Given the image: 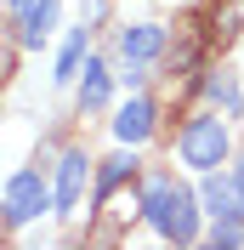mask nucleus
<instances>
[{
  "label": "nucleus",
  "instance_id": "f257e3e1",
  "mask_svg": "<svg viewBox=\"0 0 244 250\" xmlns=\"http://www.w3.org/2000/svg\"><path fill=\"white\" fill-rule=\"evenodd\" d=\"M142 216H148L153 228H159V239H170V245H193L199 239L193 193L176 188L170 176H148V188H142Z\"/></svg>",
  "mask_w": 244,
  "mask_h": 250
},
{
  "label": "nucleus",
  "instance_id": "f03ea898",
  "mask_svg": "<svg viewBox=\"0 0 244 250\" xmlns=\"http://www.w3.org/2000/svg\"><path fill=\"white\" fill-rule=\"evenodd\" d=\"M176 148H182V159L193 165V171H216V165H222V159L233 154L227 120H216V114H193V120L182 125V137H176Z\"/></svg>",
  "mask_w": 244,
  "mask_h": 250
},
{
  "label": "nucleus",
  "instance_id": "7ed1b4c3",
  "mask_svg": "<svg viewBox=\"0 0 244 250\" xmlns=\"http://www.w3.org/2000/svg\"><path fill=\"white\" fill-rule=\"evenodd\" d=\"M51 205H57V199H51V188L40 182L34 171H17L12 182H6V222H12V228H29L34 216H46Z\"/></svg>",
  "mask_w": 244,
  "mask_h": 250
},
{
  "label": "nucleus",
  "instance_id": "20e7f679",
  "mask_svg": "<svg viewBox=\"0 0 244 250\" xmlns=\"http://www.w3.org/2000/svg\"><path fill=\"white\" fill-rule=\"evenodd\" d=\"M85 182H91V159H85V148H68V154L57 159V188H51L57 216H80V205H85Z\"/></svg>",
  "mask_w": 244,
  "mask_h": 250
},
{
  "label": "nucleus",
  "instance_id": "39448f33",
  "mask_svg": "<svg viewBox=\"0 0 244 250\" xmlns=\"http://www.w3.org/2000/svg\"><path fill=\"white\" fill-rule=\"evenodd\" d=\"M199 199L210 210L216 222H244V199H239V182L222 171H204V188H199Z\"/></svg>",
  "mask_w": 244,
  "mask_h": 250
},
{
  "label": "nucleus",
  "instance_id": "423d86ee",
  "mask_svg": "<svg viewBox=\"0 0 244 250\" xmlns=\"http://www.w3.org/2000/svg\"><path fill=\"white\" fill-rule=\"evenodd\" d=\"M51 23H57V0H29V6H17V40L23 46H46Z\"/></svg>",
  "mask_w": 244,
  "mask_h": 250
},
{
  "label": "nucleus",
  "instance_id": "0eeeda50",
  "mask_svg": "<svg viewBox=\"0 0 244 250\" xmlns=\"http://www.w3.org/2000/svg\"><path fill=\"white\" fill-rule=\"evenodd\" d=\"M114 137L125 142V148H137V142H148L153 137V103L148 97H131L120 108V120H114Z\"/></svg>",
  "mask_w": 244,
  "mask_h": 250
},
{
  "label": "nucleus",
  "instance_id": "6e6552de",
  "mask_svg": "<svg viewBox=\"0 0 244 250\" xmlns=\"http://www.w3.org/2000/svg\"><path fill=\"white\" fill-rule=\"evenodd\" d=\"M159 51H165V29H159V23H131V29H120V57L153 62Z\"/></svg>",
  "mask_w": 244,
  "mask_h": 250
},
{
  "label": "nucleus",
  "instance_id": "1a4fd4ad",
  "mask_svg": "<svg viewBox=\"0 0 244 250\" xmlns=\"http://www.w3.org/2000/svg\"><path fill=\"white\" fill-rule=\"evenodd\" d=\"M108 62L102 57H85V80H80V114H97L108 103Z\"/></svg>",
  "mask_w": 244,
  "mask_h": 250
},
{
  "label": "nucleus",
  "instance_id": "9d476101",
  "mask_svg": "<svg viewBox=\"0 0 244 250\" xmlns=\"http://www.w3.org/2000/svg\"><path fill=\"white\" fill-rule=\"evenodd\" d=\"M131 176H137V154H125V148H120V154L97 159V193H102V199H108L120 182H131Z\"/></svg>",
  "mask_w": 244,
  "mask_h": 250
},
{
  "label": "nucleus",
  "instance_id": "9b49d317",
  "mask_svg": "<svg viewBox=\"0 0 244 250\" xmlns=\"http://www.w3.org/2000/svg\"><path fill=\"white\" fill-rule=\"evenodd\" d=\"M85 40H91V29H74V34H68V46H62V57H57V74H51L57 85H68V80L80 74V62H85Z\"/></svg>",
  "mask_w": 244,
  "mask_h": 250
},
{
  "label": "nucleus",
  "instance_id": "f8f14e48",
  "mask_svg": "<svg viewBox=\"0 0 244 250\" xmlns=\"http://www.w3.org/2000/svg\"><path fill=\"white\" fill-rule=\"evenodd\" d=\"M239 29H244V0H227V6L216 12V23H210V40L227 46V40H239Z\"/></svg>",
  "mask_w": 244,
  "mask_h": 250
},
{
  "label": "nucleus",
  "instance_id": "ddd939ff",
  "mask_svg": "<svg viewBox=\"0 0 244 250\" xmlns=\"http://www.w3.org/2000/svg\"><path fill=\"white\" fill-rule=\"evenodd\" d=\"M108 216H114V222H137L142 216V193H137V188L125 193V182H120L114 193H108Z\"/></svg>",
  "mask_w": 244,
  "mask_h": 250
},
{
  "label": "nucleus",
  "instance_id": "4468645a",
  "mask_svg": "<svg viewBox=\"0 0 244 250\" xmlns=\"http://www.w3.org/2000/svg\"><path fill=\"white\" fill-rule=\"evenodd\" d=\"M204 91H210L216 103L227 108V120H233V114H239V85H233V74H216V80H204Z\"/></svg>",
  "mask_w": 244,
  "mask_h": 250
},
{
  "label": "nucleus",
  "instance_id": "2eb2a0df",
  "mask_svg": "<svg viewBox=\"0 0 244 250\" xmlns=\"http://www.w3.org/2000/svg\"><path fill=\"white\" fill-rule=\"evenodd\" d=\"M233 182H239V199H244V159L233 165Z\"/></svg>",
  "mask_w": 244,
  "mask_h": 250
},
{
  "label": "nucleus",
  "instance_id": "dca6fc26",
  "mask_svg": "<svg viewBox=\"0 0 244 250\" xmlns=\"http://www.w3.org/2000/svg\"><path fill=\"white\" fill-rule=\"evenodd\" d=\"M0 210H6V199H0Z\"/></svg>",
  "mask_w": 244,
  "mask_h": 250
}]
</instances>
